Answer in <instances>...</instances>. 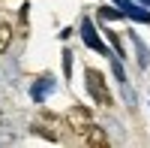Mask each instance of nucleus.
I'll return each instance as SVG.
<instances>
[{"mask_svg": "<svg viewBox=\"0 0 150 148\" xmlns=\"http://www.w3.org/2000/svg\"><path fill=\"white\" fill-rule=\"evenodd\" d=\"M84 79H87V91H90V97H93L99 106H111V103H114V97H111L108 85H105V76H102L99 70L87 67V70H84Z\"/></svg>", "mask_w": 150, "mask_h": 148, "instance_id": "f257e3e1", "label": "nucleus"}, {"mask_svg": "<svg viewBox=\"0 0 150 148\" xmlns=\"http://www.w3.org/2000/svg\"><path fill=\"white\" fill-rule=\"evenodd\" d=\"M63 121H66V127L75 133V136H84V130L93 124V115H90V109H87V106H69Z\"/></svg>", "mask_w": 150, "mask_h": 148, "instance_id": "f03ea898", "label": "nucleus"}, {"mask_svg": "<svg viewBox=\"0 0 150 148\" xmlns=\"http://www.w3.org/2000/svg\"><path fill=\"white\" fill-rule=\"evenodd\" d=\"M63 124H66L63 118H57V115H51V112H42L39 121L33 124V133H39V136L57 142V139H60V127H63Z\"/></svg>", "mask_w": 150, "mask_h": 148, "instance_id": "7ed1b4c3", "label": "nucleus"}, {"mask_svg": "<svg viewBox=\"0 0 150 148\" xmlns=\"http://www.w3.org/2000/svg\"><path fill=\"white\" fill-rule=\"evenodd\" d=\"M81 40H84L87 48H93L96 55H108V48H105L102 40H99V33H96V27H93V21H90V18H84V21H81Z\"/></svg>", "mask_w": 150, "mask_h": 148, "instance_id": "20e7f679", "label": "nucleus"}, {"mask_svg": "<svg viewBox=\"0 0 150 148\" xmlns=\"http://www.w3.org/2000/svg\"><path fill=\"white\" fill-rule=\"evenodd\" d=\"M84 145H90V148H105L108 145V133H105V127H96V124H90L84 130Z\"/></svg>", "mask_w": 150, "mask_h": 148, "instance_id": "39448f33", "label": "nucleus"}, {"mask_svg": "<svg viewBox=\"0 0 150 148\" xmlns=\"http://www.w3.org/2000/svg\"><path fill=\"white\" fill-rule=\"evenodd\" d=\"M114 3L120 6V12H123V15H129V18H135V21H150V12L147 9H138V6H135V0H114Z\"/></svg>", "mask_w": 150, "mask_h": 148, "instance_id": "423d86ee", "label": "nucleus"}, {"mask_svg": "<svg viewBox=\"0 0 150 148\" xmlns=\"http://www.w3.org/2000/svg\"><path fill=\"white\" fill-rule=\"evenodd\" d=\"M51 88H54V82H51V79H48V76H45L42 82H36V85H33V88H30V94H33V100H36V103H39V100H42V97H45L48 91H51Z\"/></svg>", "mask_w": 150, "mask_h": 148, "instance_id": "0eeeda50", "label": "nucleus"}, {"mask_svg": "<svg viewBox=\"0 0 150 148\" xmlns=\"http://www.w3.org/2000/svg\"><path fill=\"white\" fill-rule=\"evenodd\" d=\"M12 45V24L9 21H0V55Z\"/></svg>", "mask_w": 150, "mask_h": 148, "instance_id": "6e6552de", "label": "nucleus"}, {"mask_svg": "<svg viewBox=\"0 0 150 148\" xmlns=\"http://www.w3.org/2000/svg\"><path fill=\"white\" fill-rule=\"evenodd\" d=\"M132 42H135V52H138V67H147L150 60H147V48H144V42H141L135 33H132Z\"/></svg>", "mask_w": 150, "mask_h": 148, "instance_id": "1a4fd4ad", "label": "nucleus"}, {"mask_svg": "<svg viewBox=\"0 0 150 148\" xmlns=\"http://www.w3.org/2000/svg\"><path fill=\"white\" fill-rule=\"evenodd\" d=\"M120 15H123L120 9H108V6L99 9V18H108V21H114V18H120Z\"/></svg>", "mask_w": 150, "mask_h": 148, "instance_id": "9d476101", "label": "nucleus"}, {"mask_svg": "<svg viewBox=\"0 0 150 148\" xmlns=\"http://www.w3.org/2000/svg\"><path fill=\"white\" fill-rule=\"evenodd\" d=\"M69 73H72V52L66 48V52H63V76L66 79H69Z\"/></svg>", "mask_w": 150, "mask_h": 148, "instance_id": "9b49d317", "label": "nucleus"}, {"mask_svg": "<svg viewBox=\"0 0 150 148\" xmlns=\"http://www.w3.org/2000/svg\"><path fill=\"white\" fill-rule=\"evenodd\" d=\"M111 70H114V79H117L120 85H126V73H123V67L117 64V60H114V64H111Z\"/></svg>", "mask_w": 150, "mask_h": 148, "instance_id": "f8f14e48", "label": "nucleus"}, {"mask_svg": "<svg viewBox=\"0 0 150 148\" xmlns=\"http://www.w3.org/2000/svg\"><path fill=\"white\" fill-rule=\"evenodd\" d=\"M138 3H144V6H150V0H138Z\"/></svg>", "mask_w": 150, "mask_h": 148, "instance_id": "ddd939ff", "label": "nucleus"}]
</instances>
